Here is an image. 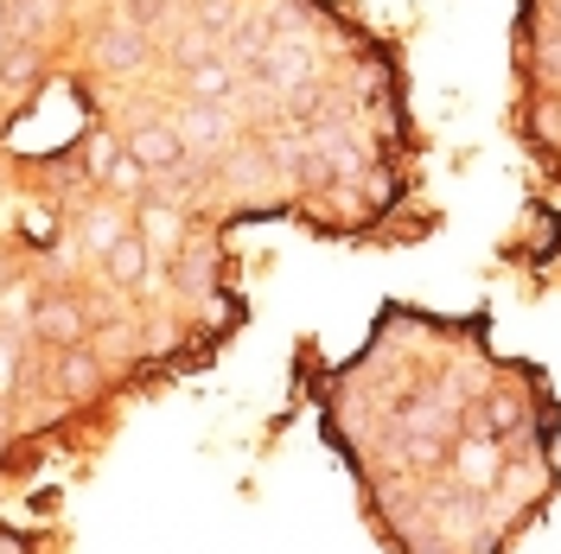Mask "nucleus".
I'll use <instances>...</instances> for the list:
<instances>
[{"instance_id": "nucleus-11", "label": "nucleus", "mask_w": 561, "mask_h": 554, "mask_svg": "<svg viewBox=\"0 0 561 554\" xmlns=\"http://www.w3.org/2000/svg\"><path fill=\"white\" fill-rule=\"evenodd\" d=\"M38 70H45V58H38V45H0V83L7 90H26V83H38Z\"/></svg>"}, {"instance_id": "nucleus-7", "label": "nucleus", "mask_w": 561, "mask_h": 554, "mask_svg": "<svg viewBox=\"0 0 561 554\" xmlns=\"http://www.w3.org/2000/svg\"><path fill=\"white\" fill-rule=\"evenodd\" d=\"M103 280L115 287V293H135V287H147V280H153V255H147V243H140L135 230H128V236L103 255Z\"/></svg>"}, {"instance_id": "nucleus-13", "label": "nucleus", "mask_w": 561, "mask_h": 554, "mask_svg": "<svg viewBox=\"0 0 561 554\" xmlns=\"http://www.w3.org/2000/svg\"><path fill=\"white\" fill-rule=\"evenodd\" d=\"M13 370H20V363H13V345L0 338V395H7V382H13Z\"/></svg>"}, {"instance_id": "nucleus-6", "label": "nucleus", "mask_w": 561, "mask_h": 554, "mask_svg": "<svg viewBox=\"0 0 561 554\" xmlns=\"http://www.w3.org/2000/svg\"><path fill=\"white\" fill-rule=\"evenodd\" d=\"M51 382H58V395H65V402H83V395H96V389H103V357H96L90 345L58 350V363H51Z\"/></svg>"}, {"instance_id": "nucleus-9", "label": "nucleus", "mask_w": 561, "mask_h": 554, "mask_svg": "<svg viewBox=\"0 0 561 554\" xmlns=\"http://www.w3.org/2000/svg\"><path fill=\"white\" fill-rule=\"evenodd\" d=\"M179 90H185V103H230L237 96V70L224 65V58H205V65L179 70Z\"/></svg>"}, {"instance_id": "nucleus-4", "label": "nucleus", "mask_w": 561, "mask_h": 554, "mask_svg": "<svg viewBox=\"0 0 561 554\" xmlns=\"http://www.w3.org/2000/svg\"><path fill=\"white\" fill-rule=\"evenodd\" d=\"M128 223H135V236L147 243L153 262H173L179 249H185V210H179L173 198H140V205L128 210Z\"/></svg>"}, {"instance_id": "nucleus-3", "label": "nucleus", "mask_w": 561, "mask_h": 554, "mask_svg": "<svg viewBox=\"0 0 561 554\" xmlns=\"http://www.w3.org/2000/svg\"><path fill=\"white\" fill-rule=\"evenodd\" d=\"M122 153H128L147 178H167V173L185 166V147H179L173 122H135V128L122 135Z\"/></svg>"}, {"instance_id": "nucleus-14", "label": "nucleus", "mask_w": 561, "mask_h": 554, "mask_svg": "<svg viewBox=\"0 0 561 554\" xmlns=\"http://www.w3.org/2000/svg\"><path fill=\"white\" fill-rule=\"evenodd\" d=\"M7 427H13V408H7V395H0V434H7Z\"/></svg>"}, {"instance_id": "nucleus-10", "label": "nucleus", "mask_w": 561, "mask_h": 554, "mask_svg": "<svg viewBox=\"0 0 561 554\" xmlns=\"http://www.w3.org/2000/svg\"><path fill=\"white\" fill-rule=\"evenodd\" d=\"M128 230H135V223H128V210L115 205V198H103V205H96L90 217H83V249H90V255L103 262V255H108L115 243H122Z\"/></svg>"}, {"instance_id": "nucleus-12", "label": "nucleus", "mask_w": 561, "mask_h": 554, "mask_svg": "<svg viewBox=\"0 0 561 554\" xmlns=\"http://www.w3.org/2000/svg\"><path fill=\"white\" fill-rule=\"evenodd\" d=\"M33 300H38L33 280H7L0 287V325H33Z\"/></svg>"}, {"instance_id": "nucleus-15", "label": "nucleus", "mask_w": 561, "mask_h": 554, "mask_svg": "<svg viewBox=\"0 0 561 554\" xmlns=\"http://www.w3.org/2000/svg\"><path fill=\"white\" fill-rule=\"evenodd\" d=\"M0 45H7V0H0Z\"/></svg>"}, {"instance_id": "nucleus-8", "label": "nucleus", "mask_w": 561, "mask_h": 554, "mask_svg": "<svg viewBox=\"0 0 561 554\" xmlns=\"http://www.w3.org/2000/svg\"><path fill=\"white\" fill-rule=\"evenodd\" d=\"M454 472L466 478L472 490H491L497 478H504V440H459V452H454Z\"/></svg>"}, {"instance_id": "nucleus-1", "label": "nucleus", "mask_w": 561, "mask_h": 554, "mask_svg": "<svg viewBox=\"0 0 561 554\" xmlns=\"http://www.w3.org/2000/svg\"><path fill=\"white\" fill-rule=\"evenodd\" d=\"M173 135L179 147H185V160H224L230 147H237V135H243V122H237V108L224 103H185L173 115Z\"/></svg>"}, {"instance_id": "nucleus-2", "label": "nucleus", "mask_w": 561, "mask_h": 554, "mask_svg": "<svg viewBox=\"0 0 561 554\" xmlns=\"http://www.w3.org/2000/svg\"><path fill=\"white\" fill-rule=\"evenodd\" d=\"M26 338H38L45 350H70V345L90 338V312H83V300H77L70 287H38Z\"/></svg>"}, {"instance_id": "nucleus-5", "label": "nucleus", "mask_w": 561, "mask_h": 554, "mask_svg": "<svg viewBox=\"0 0 561 554\" xmlns=\"http://www.w3.org/2000/svg\"><path fill=\"white\" fill-rule=\"evenodd\" d=\"M147 58H153V33H140L135 20H122V13H115V20H108L103 33H96V65L115 70V77L140 70Z\"/></svg>"}]
</instances>
